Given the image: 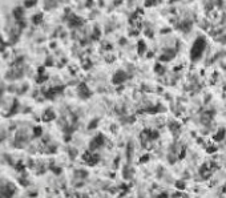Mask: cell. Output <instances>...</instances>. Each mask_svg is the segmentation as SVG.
<instances>
[{
	"label": "cell",
	"mask_w": 226,
	"mask_h": 198,
	"mask_svg": "<svg viewBox=\"0 0 226 198\" xmlns=\"http://www.w3.org/2000/svg\"><path fill=\"white\" fill-rule=\"evenodd\" d=\"M41 19H43V13H39L33 16V24H39L41 23Z\"/></svg>",
	"instance_id": "9"
},
{
	"label": "cell",
	"mask_w": 226,
	"mask_h": 198,
	"mask_svg": "<svg viewBox=\"0 0 226 198\" xmlns=\"http://www.w3.org/2000/svg\"><path fill=\"white\" fill-rule=\"evenodd\" d=\"M156 72H158V73H162V72H164V66H161L160 64H157V65H156Z\"/></svg>",
	"instance_id": "13"
},
{
	"label": "cell",
	"mask_w": 226,
	"mask_h": 198,
	"mask_svg": "<svg viewBox=\"0 0 226 198\" xmlns=\"http://www.w3.org/2000/svg\"><path fill=\"white\" fill-rule=\"evenodd\" d=\"M80 24H83V20L80 19V17H76V16H71V19H69V25L71 27H77V25H80Z\"/></svg>",
	"instance_id": "6"
},
{
	"label": "cell",
	"mask_w": 226,
	"mask_h": 198,
	"mask_svg": "<svg viewBox=\"0 0 226 198\" xmlns=\"http://www.w3.org/2000/svg\"><path fill=\"white\" fill-rule=\"evenodd\" d=\"M205 47H206V40L203 37H198L197 40L193 43V47H191V51H190V57L191 60H200L203 55V51H205Z\"/></svg>",
	"instance_id": "1"
},
{
	"label": "cell",
	"mask_w": 226,
	"mask_h": 198,
	"mask_svg": "<svg viewBox=\"0 0 226 198\" xmlns=\"http://www.w3.org/2000/svg\"><path fill=\"white\" fill-rule=\"evenodd\" d=\"M97 124H99V121H97V120H93L92 122L89 124V127H88V128H89V129L92 130V129H93V128H95V127H97Z\"/></svg>",
	"instance_id": "12"
},
{
	"label": "cell",
	"mask_w": 226,
	"mask_h": 198,
	"mask_svg": "<svg viewBox=\"0 0 226 198\" xmlns=\"http://www.w3.org/2000/svg\"><path fill=\"white\" fill-rule=\"evenodd\" d=\"M148 158H149V156H144V157H142L140 161H141V162H146V160H148Z\"/></svg>",
	"instance_id": "16"
},
{
	"label": "cell",
	"mask_w": 226,
	"mask_h": 198,
	"mask_svg": "<svg viewBox=\"0 0 226 198\" xmlns=\"http://www.w3.org/2000/svg\"><path fill=\"white\" fill-rule=\"evenodd\" d=\"M36 4V0H27L25 1V7H32Z\"/></svg>",
	"instance_id": "11"
},
{
	"label": "cell",
	"mask_w": 226,
	"mask_h": 198,
	"mask_svg": "<svg viewBox=\"0 0 226 198\" xmlns=\"http://www.w3.org/2000/svg\"><path fill=\"white\" fill-rule=\"evenodd\" d=\"M225 134H226L225 129H220L214 136H213V140L214 141H222V138L225 137Z\"/></svg>",
	"instance_id": "8"
},
{
	"label": "cell",
	"mask_w": 226,
	"mask_h": 198,
	"mask_svg": "<svg viewBox=\"0 0 226 198\" xmlns=\"http://www.w3.org/2000/svg\"><path fill=\"white\" fill-rule=\"evenodd\" d=\"M215 150H217V148H215V146L213 148V146H212V148H209V149H208V152H209V153H213V152H215Z\"/></svg>",
	"instance_id": "15"
},
{
	"label": "cell",
	"mask_w": 226,
	"mask_h": 198,
	"mask_svg": "<svg viewBox=\"0 0 226 198\" xmlns=\"http://www.w3.org/2000/svg\"><path fill=\"white\" fill-rule=\"evenodd\" d=\"M138 52H140V53H144V52H145V43H144V41H140V44H138Z\"/></svg>",
	"instance_id": "10"
},
{
	"label": "cell",
	"mask_w": 226,
	"mask_h": 198,
	"mask_svg": "<svg viewBox=\"0 0 226 198\" xmlns=\"http://www.w3.org/2000/svg\"><path fill=\"white\" fill-rule=\"evenodd\" d=\"M78 93H80V96H81L83 98L89 97V95H90L89 89L87 88V85H85V84H81V85L78 86Z\"/></svg>",
	"instance_id": "4"
},
{
	"label": "cell",
	"mask_w": 226,
	"mask_h": 198,
	"mask_svg": "<svg viewBox=\"0 0 226 198\" xmlns=\"http://www.w3.org/2000/svg\"><path fill=\"white\" fill-rule=\"evenodd\" d=\"M104 142H105L104 136L102 134L96 136V137L92 140V142H90V150H96V149H99V148H101L102 145H104Z\"/></svg>",
	"instance_id": "2"
},
{
	"label": "cell",
	"mask_w": 226,
	"mask_h": 198,
	"mask_svg": "<svg viewBox=\"0 0 226 198\" xmlns=\"http://www.w3.org/2000/svg\"><path fill=\"white\" fill-rule=\"evenodd\" d=\"M126 78H128L126 73H125L124 71H119V72L114 73V76H113V83L114 84H121V83H124Z\"/></svg>",
	"instance_id": "3"
},
{
	"label": "cell",
	"mask_w": 226,
	"mask_h": 198,
	"mask_svg": "<svg viewBox=\"0 0 226 198\" xmlns=\"http://www.w3.org/2000/svg\"><path fill=\"white\" fill-rule=\"evenodd\" d=\"M53 118H55V113H53V110H51V109L45 110V113H44V116H43V120L44 121H51V120H53Z\"/></svg>",
	"instance_id": "7"
},
{
	"label": "cell",
	"mask_w": 226,
	"mask_h": 198,
	"mask_svg": "<svg viewBox=\"0 0 226 198\" xmlns=\"http://www.w3.org/2000/svg\"><path fill=\"white\" fill-rule=\"evenodd\" d=\"M23 13H24L23 8H20V7H18V8H15L13 15H15V17H16V20H18V21H20V23H21V25H24V23H23Z\"/></svg>",
	"instance_id": "5"
},
{
	"label": "cell",
	"mask_w": 226,
	"mask_h": 198,
	"mask_svg": "<svg viewBox=\"0 0 226 198\" xmlns=\"http://www.w3.org/2000/svg\"><path fill=\"white\" fill-rule=\"evenodd\" d=\"M41 134V128H35V136H40Z\"/></svg>",
	"instance_id": "14"
}]
</instances>
